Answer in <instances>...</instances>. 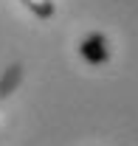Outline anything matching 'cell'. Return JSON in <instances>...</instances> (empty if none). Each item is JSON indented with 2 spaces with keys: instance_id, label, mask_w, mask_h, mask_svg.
Masks as SVG:
<instances>
[{
  "instance_id": "6da1fadb",
  "label": "cell",
  "mask_w": 138,
  "mask_h": 146,
  "mask_svg": "<svg viewBox=\"0 0 138 146\" xmlns=\"http://www.w3.org/2000/svg\"><path fill=\"white\" fill-rule=\"evenodd\" d=\"M79 54H82V59H85L87 65H93V68L104 65V62L110 59V45H107V36L99 34V31L87 34L85 39L79 42Z\"/></svg>"
},
{
  "instance_id": "7a4b0ae2",
  "label": "cell",
  "mask_w": 138,
  "mask_h": 146,
  "mask_svg": "<svg viewBox=\"0 0 138 146\" xmlns=\"http://www.w3.org/2000/svg\"><path fill=\"white\" fill-rule=\"evenodd\" d=\"M23 73H25V68H23L20 62L9 65V68L3 70V76H0V101H3V98H9V96H11V93L20 87V82H23Z\"/></svg>"
},
{
  "instance_id": "3957f363",
  "label": "cell",
  "mask_w": 138,
  "mask_h": 146,
  "mask_svg": "<svg viewBox=\"0 0 138 146\" xmlns=\"http://www.w3.org/2000/svg\"><path fill=\"white\" fill-rule=\"evenodd\" d=\"M37 20H51L56 14V6H54V0H20Z\"/></svg>"
}]
</instances>
